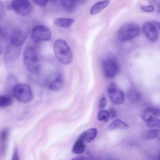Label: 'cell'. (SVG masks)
I'll list each match as a JSON object with an SVG mask.
<instances>
[{"mask_svg":"<svg viewBox=\"0 0 160 160\" xmlns=\"http://www.w3.org/2000/svg\"><path fill=\"white\" fill-rule=\"evenodd\" d=\"M11 6L18 14L27 16L31 12L32 6L29 0H12Z\"/></svg>","mask_w":160,"mask_h":160,"instance_id":"9c48e42d","label":"cell"},{"mask_svg":"<svg viewBox=\"0 0 160 160\" xmlns=\"http://www.w3.org/2000/svg\"><path fill=\"white\" fill-rule=\"evenodd\" d=\"M107 106V101L104 96H102L101 98L100 99L99 102V109L102 110L104 109Z\"/></svg>","mask_w":160,"mask_h":160,"instance_id":"484cf974","label":"cell"},{"mask_svg":"<svg viewBox=\"0 0 160 160\" xmlns=\"http://www.w3.org/2000/svg\"><path fill=\"white\" fill-rule=\"evenodd\" d=\"M159 114V111L154 108H148L143 110L141 113L142 119L145 122H148L151 120L156 119Z\"/></svg>","mask_w":160,"mask_h":160,"instance_id":"4fadbf2b","label":"cell"},{"mask_svg":"<svg viewBox=\"0 0 160 160\" xmlns=\"http://www.w3.org/2000/svg\"><path fill=\"white\" fill-rule=\"evenodd\" d=\"M158 22H146L142 26V30L144 35L152 42H155L158 39Z\"/></svg>","mask_w":160,"mask_h":160,"instance_id":"30bf717a","label":"cell"},{"mask_svg":"<svg viewBox=\"0 0 160 160\" xmlns=\"http://www.w3.org/2000/svg\"><path fill=\"white\" fill-rule=\"evenodd\" d=\"M109 128L110 130L114 129H126L129 128V125L121 119H114L111 123L109 124Z\"/></svg>","mask_w":160,"mask_h":160,"instance_id":"ac0fdd59","label":"cell"},{"mask_svg":"<svg viewBox=\"0 0 160 160\" xmlns=\"http://www.w3.org/2000/svg\"><path fill=\"white\" fill-rule=\"evenodd\" d=\"M98 119L100 121H104V122L108 121L109 119V114L108 111L105 109L100 110L98 114Z\"/></svg>","mask_w":160,"mask_h":160,"instance_id":"603a6c76","label":"cell"},{"mask_svg":"<svg viewBox=\"0 0 160 160\" xmlns=\"http://www.w3.org/2000/svg\"><path fill=\"white\" fill-rule=\"evenodd\" d=\"M146 126L151 128H159L160 127V121L159 119H154L152 120H151L148 122H146Z\"/></svg>","mask_w":160,"mask_h":160,"instance_id":"cb8c5ba5","label":"cell"},{"mask_svg":"<svg viewBox=\"0 0 160 160\" xmlns=\"http://www.w3.org/2000/svg\"><path fill=\"white\" fill-rule=\"evenodd\" d=\"M13 96L19 102L28 103L33 99V94L29 86L26 84H18L12 89Z\"/></svg>","mask_w":160,"mask_h":160,"instance_id":"277c9868","label":"cell"},{"mask_svg":"<svg viewBox=\"0 0 160 160\" xmlns=\"http://www.w3.org/2000/svg\"><path fill=\"white\" fill-rule=\"evenodd\" d=\"M128 98L129 101L133 102H137L140 101L141 93L136 89H131L128 92Z\"/></svg>","mask_w":160,"mask_h":160,"instance_id":"ffe728a7","label":"cell"},{"mask_svg":"<svg viewBox=\"0 0 160 160\" xmlns=\"http://www.w3.org/2000/svg\"><path fill=\"white\" fill-rule=\"evenodd\" d=\"M140 8L142 11L148 12H153L154 10V8L151 5H141L140 6Z\"/></svg>","mask_w":160,"mask_h":160,"instance_id":"4316f807","label":"cell"},{"mask_svg":"<svg viewBox=\"0 0 160 160\" xmlns=\"http://www.w3.org/2000/svg\"><path fill=\"white\" fill-rule=\"evenodd\" d=\"M159 130L156 129H150L145 131L142 134V138L144 140H152L159 136Z\"/></svg>","mask_w":160,"mask_h":160,"instance_id":"d6986e66","label":"cell"},{"mask_svg":"<svg viewBox=\"0 0 160 160\" xmlns=\"http://www.w3.org/2000/svg\"><path fill=\"white\" fill-rule=\"evenodd\" d=\"M88 0H75L76 3L80 4H83L87 2Z\"/></svg>","mask_w":160,"mask_h":160,"instance_id":"d6a6232c","label":"cell"},{"mask_svg":"<svg viewBox=\"0 0 160 160\" xmlns=\"http://www.w3.org/2000/svg\"><path fill=\"white\" fill-rule=\"evenodd\" d=\"M23 61L26 69L29 72L36 74L39 71V55L34 47L28 46L26 48L23 53Z\"/></svg>","mask_w":160,"mask_h":160,"instance_id":"6da1fadb","label":"cell"},{"mask_svg":"<svg viewBox=\"0 0 160 160\" xmlns=\"http://www.w3.org/2000/svg\"><path fill=\"white\" fill-rule=\"evenodd\" d=\"M49 0H32V1L39 6H45Z\"/></svg>","mask_w":160,"mask_h":160,"instance_id":"83f0119b","label":"cell"},{"mask_svg":"<svg viewBox=\"0 0 160 160\" xmlns=\"http://www.w3.org/2000/svg\"><path fill=\"white\" fill-rule=\"evenodd\" d=\"M61 4L65 11L67 12H72L76 5L75 0H59Z\"/></svg>","mask_w":160,"mask_h":160,"instance_id":"44dd1931","label":"cell"},{"mask_svg":"<svg viewBox=\"0 0 160 160\" xmlns=\"http://www.w3.org/2000/svg\"><path fill=\"white\" fill-rule=\"evenodd\" d=\"M110 3L109 0H103L94 4L90 9L89 13L91 15L96 14L105 9Z\"/></svg>","mask_w":160,"mask_h":160,"instance_id":"5bb4252c","label":"cell"},{"mask_svg":"<svg viewBox=\"0 0 160 160\" xmlns=\"http://www.w3.org/2000/svg\"><path fill=\"white\" fill-rule=\"evenodd\" d=\"M28 31L26 29H17L14 31L11 37V43L16 47L21 46L28 36Z\"/></svg>","mask_w":160,"mask_h":160,"instance_id":"8fae6325","label":"cell"},{"mask_svg":"<svg viewBox=\"0 0 160 160\" xmlns=\"http://www.w3.org/2000/svg\"><path fill=\"white\" fill-rule=\"evenodd\" d=\"M108 112H109V118H114L116 117V111L113 108H111L110 111Z\"/></svg>","mask_w":160,"mask_h":160,"instance_id":"f546056e","label":"cell"},{"mask_svg":"<svg viewBox=\"0 0 160 160\" xmlns=\"http://www.w3.org/2000/svg\"><path fill=\"white\" fill-rule=\"evenodd\" d=\"M74 20L72 18H59L54 21V23L56 26L58 27L69 28L74 23Z\"/></svg>","mask_w":160,"mask_h":160,"instance_id":"e0dca14e","label":"cell"},{"mask_svg":"<svg viewBox=\"0 0 160 160\" xmlns=\"http://www.w3.org/2000/svg\"><path fill=\"white\" fill-rule=\"evenodd\" d=\"M8 137V130L7 129H4L2 130L0 134V142H1L2 145L4 144Z\"/></svg>","mask_w":160,"mask_h":160,"instance_id":"d4e9b609","label":"cell"},{"mask_svg":"<svg viewBox=\"0 0 160 160\" xmlns=\"http://www.w3.org/2000/svg\"><path fill=\"white\" fill-rule=\"evenodd\" d=\"M2 52V48L0 46V56L1 55Z\"/></svg>","mask_w":160,"mask_h":160,"instance_id":"836d02e7","label":"cell"},{"mask_svg":"<svg viewBox=\"0 0 160 160\" xmlns=\"http://www.w3.org/2000/svg\"><path fill=\"white\" fill-rule=\"evenodd\" d=\"M13 100L11 96L4 94L0 96V108H4L11 106Z\"/></svg>","mask_w":160,"mask_h":160,"instance_id":"7402d4cb","label":"cell"},{"mask_svg":"<svg viewBox=\"0 0 160 160\" xmlns=\"http://www.w3.org/2000/svg\"><path fill=\"white\" fill-rule=\"evenodd\" d=\"M140 34L139 26L134 23H127L118 31L117 36L121 42L129 41L134 39Z\"/></svg>","mask_w":160,"mask_h":160,"instance_id":"3957f363","label":"cell"},{"mask_svg":"<svg viewBox=\"0 0 160 160\" xmlns=\"http://www.w3.org/2000/svg\"><path fill=\"white\" fill-rule=\"evenodd\" d=\"M108 94L111 101L117 105L122 104L125 99L123 91L114 82L109 84L108 88Z\"/></svg>","mask_w":160,"mask_h":160,"instance_id":"52a82bcc","label":"cell"},{"mask_svg":"<svg viewBox=\"0 0 160 160\" xmlns=\"http://www.w3.org/2000/svg\"><path fill=\"white\" fill-rule=\"evenodd\" d=\"M1 32H2V30H1V25H0V36L1 34Z\"/></svg>","mask_w":160,"mask_h":160,"instance_id":"e575fe53","label":"cell"},{"mask_svg":"<svg viewBox=\"0 0 160 160\" xmlns=\"http://www.w3.org/2000/svg\"><path fill=\"white\" fill-rule=\"evenodd\" d=\"M2 13H3V4L0 1V18H1Z\"/></svg>","mask_w":160,"mask_h":160,"instance_id":"1f68e13d","label":"cell"},{"mask_svg":"<svg viewBox=\"0 0 160 160\" xmlns=\"http://www.w3.org/2000/svg\"><path fill=\"white\" fill-rule=\"evenodd\" d=\"M102 69L104 75L108 78H114L119 71V64L116 58L110 55L102 62Z\"/></svg>","mask_w":160,"mask_h":160,"instance_id":"5b68a950","label":"cell"},{"mask_svg":"<svg viewBox=\"0 0 160 160\" xmlns=\"http://www.w3.org/2000/svg\"><path fill=\"white\" fill-rule=\"evenodd\" d=\"M19 55V48L14 46L12 44L8 45L4 54V59L6 64L13 63L18 58Z\"/></svg>","mask_w":160,"mask_h":160,"instance_id":"7c38bea8","label":"cell"},{"mask_svg":"<svg viewBox=\"0 0 160 160\" xmlns=\"http://www.w3.org/2000/svg\"><path fill=\"white\" fill-rule=\"evenodd\" d=\"M72 160H88V159L84 157V156H79L74 157V158L72 159Z\"/></svg>","mask_w":160,"mask_h":160,"instance_id":"4dcf8cb0","label":"cell"},{"mask_svg":"<svg viewBox=\"0 0 160 160\" xmlns=\"http://www.w3.org/2000/svg\"><path fill=\"white\" fill-rule=\"evenodd\" d=\"M11 160H19V153H18V150L17 148L14 149L12 159Z\"/></svg>","mask_w":160,"mask_h":160,"instance_id":"f1b7e54d","label":"cell"},{"mask_svg":"<svg viewBox=\"0 0 160 160\" xmlns=\"http://www.w3.org/2000/svg\"><path fill=\"white\" fill-rule=\"evenodd\" d=\"M85 149V142L82 137L79 136L73 145L72 152L76 154H81L84 151Z\"/></svg>","mask_w":160,"mask_h":160,"instance_id":"9a60e30c","label":"cell"},{"mask_svg":"<svg viewBox=\"0 0 160 160\" xmlns=\"http://www.w3.org/2000/svg\"><path fill=\"white\" fill-rule=\"evenodd\" d=\"M31 37V39L36 42L48 41L51 39V32L47 26L39 25L32 29Z\"/></svg>","mask_w":160,"mask_h":160,"instance_id":"8992f818","label":"cell"},{"mask_svg":"<svg viewBox=\"0 0 160 160\" xmlns=\"http://www.w3.org/2000/svg\"><path fill=\"white\" fill-rule=\"evenodd\" d=\"M0 158H1V151H0Z\"/></svg>","mask_w":160,"mask_h":160,"instance_id":"d590c367","label":"cell"},{"mask_svg":"<svg viewBox=\"0 0 160 160\" xmlns=\"http://www.w3.org/2000/svg\"><path fill=\"white\" fill-rule=\"evenodd\" d=\"M63 76L61 72H55L48 76L46 80V87L52 91L59 90L63 85Z\"/></svg>","mask_w":160,"mask_h":160,"instance_id":"ba28073f","label":"cell"},{"mask_svg":"<svg viewBox=\"0 0 160 160\" xmlns=\"http://www.w3.org/2000/svg\"><path fill=\"white\" fill-rule=\"evenodd\" d=\"M55 58L60 63L68 64L72 60V53L66 41L57 39L53 46Z\"/></svg>","mask_w":160,"mask_h":160,"instance_id":"7a4b0ae2","label":"cell"},{"mask_svg":"<svg viewBox=\"0 0 160 160\" xmlns=\"http://www.w3.org/2000/svg\"><path fill=\"white\" fill-rule=\"evenodd\" d=\"M97 134H98L97 129L92 128L84 131L80 136L82 137L84 142H90L94 139V138L97 136Z\"/></svg>","mask_w":160,"mask_h":160,"instance_id":"2e32d148","label":"cell"}]
</instances>
